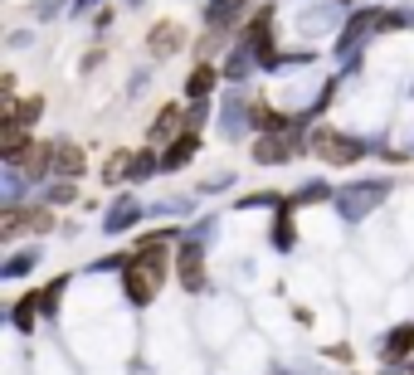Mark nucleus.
<instances>
[{"instance_id": "5701e85b", "label": "nucleus", "mask_w": 414, "mask_h": 375, "mask_svg": "<svg viewBox=\"0 0 414 375\" xmlns=\"http://www.w3.org/2000/svg\"><path fill=\"white\" fill-rule=\"evenodd\" d=\"M410 371H414V366H410Z\"/></svg>"}, {"instance_id": "423d86ee", "label": "nucleus", "mask_w": 414, "mask_h": 375, "mask_svg": "<svg viewBox=\"0 0 414 375\" xmlns=\"http://www.w3.org/2000/svg\"><path fill=\"white\" fill-rule=\"evenodd\" d=\"M385 366H405L410 361V351H414V322H400L390 336H385Z\"/></svg>"}, {"instance_id": "6ab92c4d", "label": "nucleus", "mask_w": 414, "mask_h": 375, "mask_svg": "<svg viewBox=\"0 0 414 375\" xmlns=\"http://www.w3.org/2000/svg\"><path fill=\"white\" fill-rule=\"evenodd\" d=\"M326 195H331V190L322 186V181H312V186H303V190H298V205H308V200H326Z\"/></svg>"}, {"instance_id": "1a4fd4ad", "label": "nucleus", "mask_w": 414, "mask_h": 375, "mask_svg": "<svg viewBox=\"0 0 414 375\" xmlns=\"http://www.w3.org/2000/svg\"><path fill=\"white\" fill-rule=\"evenodd\" d=\"M54 171H59V176H83V151H78L74 142H59V146H54Z\"/></svg>"}, {"instance_id": "f257e3e1", "label": "nucleus", "mask_w": 414, "mask_h": 375, "mask_svg": "<svg viewBox=\"0 0 414 375\" xmlns=\"http://www.w3.org/2000/svg\"><path fill=\"white\" fill-rule=\"evenodd\" d=\"M171 239H176L171 229L146 234L142 249L122 264V273H127V297H132V302H151V297H156V287H161V268H166V244H171Z\"/></svg>"}, {"instance_id": "20e7f679", "label": "nucleus", "mask_w": 414, "mask_h": 375, "mask_svg": "<svg viewBox=\"0 0 414 375\" xmlns=\"http://www.w3.org/2000/svg\"><path fill=\"white\" fill-rule=\"evenodd\" d=\"M181 282L195 292V287H205V244L191 234L186 244H181Z\"/></svg>"}, {"instance_id": "aec40b11", "label": "nucleus", "mask_w": 414, "mask_h": 375, "mask_svg": "<svg viewBox=\"0 0 414 375\" xmlns=\"http://www.w3.org/2000/svg\"><path fill=\"white\" fill-rule=\"evenodd\" d=\"M49 200H54V205H69V200H74V186H54L49 190Z\"/></svg>"}, {"instance_id": "39448f33", "label": "nucleus", "mask_w": 414, "mask_h": 375, "mask_svg": "<svg viewBox=\"0 0 414 375\" xmlns=\"http://www.w3.org/2000/svg\"><path fill=\"white\" fill-rule=\"evenodd\" d=\"M298 142H303L298 127H293V137H273V132H268V137L254 146V156H258V166H273V161H288V156L298 151Z\"/></svg>"}, {"instance_id": "f8f14e48", "label": "nucleus", "mask_w": 414, "mask_h": 375, "mask_svg": "<svg viewBox=\"0 0 414 375\" xmlns=\"http://www.w3.org/2000/svg\"><path fill=\"white\" fill-rule=\"evenodd\" d=\"M273 249H293V205H278V224H273Z\"/></svg>"}, {"instance_id": "f03ea898", "label": "nucleus", "mask_w": 414, "mask_h": 375, "mask_svg": "<svg viewBox=\"0 0 414 375\" xmlns=\"http://www.w3.org/2000/svg\"><path fill=\"white\" fill-rule=\"evenodd\" d=\"M312 151H317L326 166H351L366 146H361L356 137H341V132H331V127H317V132H312Z\"/></svg>"}, {"instance_id": "0eeeda50", "label": "nucleus", "mask_w": 414, "mask_h": 375, "mask_svg": "<svg viewBox=\"0 0 414 375\" xmlns=\"http://www.w3.org/2000/svg\"><path fill=\"white\" fill-rule=\"evenodd\" d=\"M195 151H200V137H195V132L176 137V142L166 146V156H161V171H181V166H186V161H191Z\"/></svg>"}, {"instance_id": "4468645a", "label": "nucleus", "mask_w": 414, "mask_h": 375, "mask_svg": "<svg viewBox=\"0 0 414 375\" xmlns=\"http://www.w3.org/2000/svg\"><path fill=\"white\" fill-rule=\"evenodd\" d=\"M239 5H244V0H209L205 20H209V25H214V29H219V25H229V20L239 15Z\"/></svg>"}, {"instance_id": "dca6fc26", "label": "nucleus", "mask_w": 414, "mask_h": 375, "mask_svg": "<svg viewBox=\"0 0 414 375\" xmlns=\"http://www.w3.org/2000/svg\"><path fill=\"white\" fill-rule=\"evenodd\" d=\"M209 83H214V69H209V64H200V69L186 79V93H191V97H205V93H209Z\"/></svg>"}, {"instance_id": "412c9836", "label": "nucleus", "mask_w": 414, "mask_h": 375, "mask_svg": "<svg viewBox=\"0 0 414 375\" xmlns=\"http://www.w3.org/2000/svg\"><path fill=\"white\" fill-rule=\"evenodd\" d=\"M132 5H137V0H132Z\"/></svg>"}, {"instance_id": "9b49d317", "label": "nucleus", "mask_w": 414, "mask_h": 375, "mask_svg": "<svg viewBox=\"0 0 414 375\" xmlns=\"http://www.w3.org/2000/svg\"><path fill=\"white\" fill-rule=\"evenodd\" d=\"M181 127V107H161V117L151 122V142H171Z\"/></svg>"}, {"instance_id": "4be33fe9", "label": "nucleus", "mask_w": 414, "mask_h": 375, "mask_svg": "<svg viewBox=\"0 0 414 375\" xmlns=\"http://www.w3.org/2000/svg\"><path fill=\"white\" fill-rule=\"evenodd\" d=\"M78 5H83V0H78Z\"/></svg>"}, {"instance_id": "ddd939ff", "label": "nucleus", "mask_w": 414, "mask_h": 375, "mask_svg": "<svg viewBox=\"0 0 414 375\" xmlns=\"http://www.w3.org/2000/svg\"><path fill=\"white\" fill-rule=\"evenodd\" d=\"M39 312H44V302H39V292H29V297H20V307H15V327H20V332H29Z\"/></svg>"}, {"instance_id": "7ed1b4c3", "label": "nucleus", "mask_w": 414, "mask_h": 375, "mask_svg": "<svg viewBox=\"0 0 414 375\" xmlns=\"http://www.w3.org/2000/svg\"><path fill=\"white\" fill-rule=\"evenodd\" d=\"M390 195V186L385 181H366V186H346L341 195H336V210L346 214V219H361V214H371L380 200Z\"/></svg>"}, {"instance_id": "2eb2a0df", "label": "nucleus", "mask_w": 414, "mask_h": 375, "mask_svg": "<svg viewBox=\"0 0 414 375\" xmlns=\"http://www.w3.org/2000/svg\"><path fill=\"white\" fill-rule=\"evenodd\" d=\"M336 25V10H308L303 15V34H322V29H331Z\"/></svg>"}, {"instance_id": "f3484780", "label": "nucleus", "mask_w": 414, "mask_h": 375, "mask_svg": "<svg viewBox=\"0 0 414 375\" xmlns=\"http://www.w3.org/2000/svg\"><path fill=\"white\" fill-rule=\"evenodd\" d=\"M151 171H161V161H156V156H151V151H142V156H137V161H132V166H127V176H132V181H146V176H151Z\"/></svg>"}, {"instance_id": "9d476101", "label": "nucleus", "mask_w": 414, "mask_h": 375, "mask_svg": "<svg viewBox=\"0 0 414 375\" xmlns=\"http://www.w3.org/2000/svg\"><path fill=\"white\" fill-rule=\"evenodd\" d=\"M181 39H186V34H181V25H171V20L151 29V49H156V54H176V49H181Z\"/></svg>"}, {"instance_id": "a211bd4d", "label": "nucleus", "mask_w": 414, "mask_h": 375, "mask_svg": "<svg viewBox=\"0 0 414 375\" xmlns=\"http://www.w3.org/2000/svg\"><path fill=\"white\" fill-rule=\"evenodd\" d=\"M29 264H34V249H25V254H15V259L5 264V278H20V273H25Z\"/></svg>"}, {"instance_id": "6e6552de", "label": "nucleus", "mask_w": 414, "mask_h": 375, "mask_svg": "<svg viewBox=\"0 0 414 375\" xmlns=\"http://www.w3.org/2000/svg\"><path fill=\"white\" fill-rule=\"evenodd\" d=\"M137 219H142V205H137V200H117V205L107 210L103 224H107V234H117V229H132Z\"/></svg>"}]
</instances>
